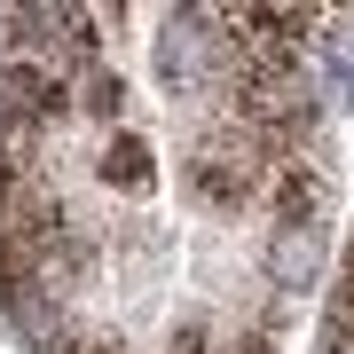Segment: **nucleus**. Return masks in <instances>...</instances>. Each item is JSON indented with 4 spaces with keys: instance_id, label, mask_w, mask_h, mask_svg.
Listing matches in <instances>:
<instances>
[{
    "instance_id": "2",
    "label": "nucleus",
    "mask_w": 354,
    "mask_h": 354,
    "mask_svg": "<svg viewBox=\"0 0 354 354\" xmlns=\"http://www.w3.org/2000/svg\"><path fill=\"white\" fill-rule=\"evenodd\" d=\"M118 95H127V87H118L102 64H87V71L71 79V95H64V102H71V118H87V127H111V118H118Z\"/></svg>"
},
{
    "instance_id": "4",
    "label": "nucleus",
    "mask_w": 354,
    "mask_h": 354,
    "mask_svg": "<svg viewBox=\"0 0 354 354\" xmlns=\"http://www.w3.org/2000/svg\"><path fill=\"white\" fill-rule=\"evenodd\" d=\"M330 354H354V330H339V339H330Z\"/></svg>"
},
{
    "instance_id": "1",
    "label": "nucleus",
    "mask_w": 354,
    "mask_h": 354,
    "mask_svg": "<svg viewBox=\"0 0 354 354\" xmlns=\"http://www.w3.org/2000/svg\"><path fill=\"white\" fill-rule=\"evenodd\" d=\"M315 260H323V221H276V236H268V283L283 299H299L315 283Z\"/></svg>"
},
{
    "instance_id": "3",
    "label": "nucleus",
    "mask_w": 354,
    "mask_h": 354,
    "mask_svg": "<svg viewBox=\"0 0 354 354\" xmlns=\"http://www.w3.org/2000/svg\"><path fill=\"white\" fill-rule=\"evenodd\" d=\"M95 174L111 181V189H127V197L150 189V158H142L134 142H118V134H102V142H95Z\"/></svg>"
}]
</instances>
